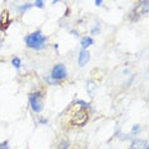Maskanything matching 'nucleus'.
<instances>
[{
    "label": "nucleus",
    "instance_id": "f257e3e1",
    "mask_svg": "<svg viewBox=\"0 0 149 149\" xmlns=\"http://www.w3.org/2000/svg\"><path fill=\"white\" fill-rule=\"evenodd\" d=\"M45 42H46V37L42 35V32L37 31L35 33H31L29 36L26 37V43L28 47L31 49H35V50H40L45 46Z\"/></svg>",
    "mask_w": 149,
    "mask_h": 149
},
{
    "label": "nucleus",
    "instance_id": "f03ea898",
    "mask_svg": "<svg viewBox=\"0 0 149 149\" xmlns=\"http://www.w3.org/2000/svg\"><path fill=\"white\" fill-rule=\"evenodd\" d=\"M87 120H88V112L86 110H79L74 113L72 118V124L77 125V126H82V125L87 123Z\"/></svg>",
    "mask_w": 149,
    "mask_h": 149
},
{
    "label": "nucleus",
    "instance_id": "7ed1b4c3",
    "mask_svg": "<svg viewBox=\"0 0 149 149\" xmlns=\"http://www.w3.org/2000/svg\"><path fill=\"white\" fill-rule=\"evenodd\" d=\"M51 75L54 79H64V78L66 77V70H65V66L61 65V64H59V65H56L55 68L52 69L51 72Z\"/></svg>",
    "mask_w": 149,
    "mask_h": 149
},
{
    "label": "nucleus",
    "instance_id": "20e7f679",
    "mask_svg": "<svg viewBox=\"0 0 149 149\" xmlns=\"http://www.w3.org/2000/svg\"><path fill=\"white\" fill-rule=\"evenodd\" d=\"M29 104H31V107L33 108V111L35 112H40L41 111V98L38 97V94H31L29 96Z\"/></svg>",
    "mask_w": 149,
    "mask_h": 149
},
{
    "label": "nucleus",
    "instance_id": "39448f33",
    "mask_svg": "<svg viewBox=\"0 0 149 149\" xmlns=\"http://www.w3.org/2000/svg\"><path fill=\"white\" fill-rule=\"evenodd\" d=\"M9 23H10V19H9V13L6 9L1 12V17H0V29L5 31L9 27Z\"/></svg>",
    "mask_w": 149,
    "mask_h": 149
},
{
    "label": "nucleus",
    "instance_id": "423d86ee",
    "mask_svg": "<svg viewBox=\"0 0 149 149\" xmlns=\"http://www.w3.org/2000/svg\"><path fill=\"white\" fill-rule=\"evenodd\" d=\"M89 52L87 51V50H82L79 54V59H78V64H79V66H84L86 64L88 63V60H89Z\"/></svg>",
    "mask_w": 149,
    "mask_h": 149
},
{
    "label": "nucleus",
    "instance_id": "0eeeda50",
    "mask_svg": "<svg viewBox=\"0 0 149 149\" xmlns=\"http://www.w3.org/2000/svg\"><path fill=\"white\" fill-rule=\"evenodd\" d=\"M147 147L144 140H135L133 144H131V149H144Z\"/></svg>",
    "mask_w": 149,
    "mask_h": 149
},
{
    "label": "nucleus",
    "instance_id": "6e6552de",
    "mask_svg": "<svg viewBox=\"0 0 149 149\" xmlns=\"http://www.w3.org/2000/svg\"><path fill=\"white\" fill-rule=\"evenodd\" d=\"M93 43V40L91 38V37H83L82 40H80V45H82L83 49H87L88 46H91Z\"/></svg>",
    "mask_w": 149,
    "mask_h": 149
},
{
    "label": "nucleus",
    "instance_id": "1a4fd4ad",
    "mask_svg": "<svg viewBox=\"0 0 149 149\" xmlns=\"http://www.w3.org/2000/svg\"><path fill=\"white\" fill-rule=\"evenodd\" d=\"M87 88H88V93L91 94V96H93V93H94V91L93 89H96V87H94V84L92 82H89L87 84Z\"/></svg>",
    "mask_w": 149,
    "mask_h": 149
},
{
    "label": "nucleus",
    "instance_id": "9d476101",
    "mask_svg": "<svg viewBox=\"0 0 149 149\" xmlns=\"http://www.w3.org/2000/svg\"><path fill=\"white\" fill-rule=\"evenodd\" d=\"M13 65L15 68H19L21 66V60H19L18 57H14V59H13Z\"/></svg>",
    "mask_w": 149,
    "mask_h": 149
},
{
    "label": "nucleus",
    "instance_id": "9b49d317",
    "mask_svg": "<svg viewBox=\"0 0 149 149\" xmlns=\"http://www.w3.org/2000/svg\"><path fill=\"white\" fill-rule=\"evenodd\" d=\"M98 29H100V27H98V26L94 27V28L92 29V33H93V35H97V33H98Z\"/></svg>",
    "mask_w": 149,
    "mask_h": 149
},
{
    "label": "nucleus",
    "instance_id": "f8f14e48",
    "mask_svg": "<svg viewBox=\"0 0 149 149\" xmlns=\"http://www.w3.org/2000/svg\"><path fill=\"white\" fill-rule=\"evenodd\" d=\"M43 4H45V3H43V1H36V5L38 6V8H42Z\"/></svg>",
    "mask_w": 149,
    "mask_h": 149
},
{
    "label": "nucleus",
    "instance_id": "ddd939ff",
    "mask_svg": "<svg viewBox=\"0 0 149 149\" xmlns=\"http://www.w3.org/2000/svg\"><path fill=\"white\" fill-rule=\"evenodd\" d=\"M138 129H139V125H135L134 129H133V131H134V133H136V130H138Z\"/></svg>",
    "mask_w": 149,
    "mask_h": 149
},
{
    "label": "nucleus",
    "instance_id": "4468645a",
    "mask_svg": "<svg viewBox=\"0 0 149 149\" xmlns=\"http://www.w3.org/2000/svg\"><path fill=\"white\" fill-rule=\"evenodd\" d=\"M0 46H1V38H0Z\"/></svg>",
    "mask_w": 149,
    "mask_h": 149
}]
</instances>
